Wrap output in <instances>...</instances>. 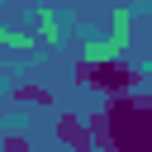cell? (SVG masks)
Returning <instances> with one entry per match:
<instances>
[{
    "instance_id": "6da1fadb",
    "label": "cell",
    "mask_w": 152,
    "mask_h": 152,
    "mask_svg": "<svg viewBox=\"0 0 152 152\" xmlns=\"http://www.w3.org/2000/svg\"><path fill=\"white\" fill-rule=\"evenodd\" d=\"M90 133L104 152H152V95H114L100 114H90Z\"/></svg>"
},
{
    "instance_id": "7a4b0ae2",
    "label": "cell",
    "mask_w": 152,
    "mask_h": 152,
    "mask_svg": "<svg viewBox=\"0 0 152 152\" xmlns=\"http://www.w3.org/2000/svg\"><path fill=\"white\" fill-rule=\"evenodd\" d=\"M76 76H81L86 86L104 90L109 100H114V95H128V90L142 86V71L128 66V62H119V57H81V62H76Z\"/></svg>"
},
{
    "instance_id": "3957f363",
    "label": "cell",
    "mask_w": 152,
    "mask_h": 152,
    "mask_svg": "<svg viewBox=\"0 0 152 152\" xmlns=\"http://www.w3.org/2000/svg\"><path fill=\"white\" fill-rule=\"evenodd\" d=\"M57 142L66 147V152H100V142H95V133H90V119L81 124L76 114H57Z\"/></svg>"
},
{
    "instance_id": "277c9868",
    "label": "cell",
    "mask_w": 152,
    "mask_h": 152,
    "mask_svg": "<svg viewBox=\"0 0 152 152\" xmlns=\"http://www.w3.org/2000/svg\"><path fill=\"white\" fill-rule=\"evenodd\" d=\"M14 100H19V104H43V109L57 104V95H52L48 86H14Z\"/></svg>"
},
{
    "instance_id": "5b68a950",
    "label": "cell",
    "mask_w": 152,
    "mask_h": 152,
    "mask_svg": "<svg viewBox=\"0 0 152 152\" xmlns=\"http://www.w3.org/2000/svg\"><path fill=\"white\" fill-rule=\"evenodd\" d=\"M0 152H33V147H28L24 133H5V138H0Z\"/></svg>"
}]
</instances>
